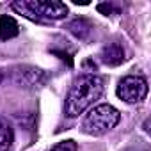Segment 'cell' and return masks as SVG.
Instances as JSON below:
<instances>
[{
    "instance_id": "3",
    "label": "cell",
    "mask_w": 151,
    "mask_h": 151,
    "mask_svg": "<svg viewBox=\"0 0 151 151\" xmlns=\"http://www.w3.org/2000/svg\"><path fill=\"white\" fill-rule=\"evenodd\" d=\"M121 121V114L116 107L109 105V103H101L96 105L94 109H91L86 117L82 119V132L93 137H101L105 133H109L112 128L117 126V123Z\"/></svg>"
},
{
    "instance_id": "1",
    "label": "cell",
    "mask_w": 151,
    "mask_h": 151,
    "mask_svg": "<svg viewBox=\"0 0 151 151\" xmlns=\"http://www.w3.org/2000/svg\"><path fill=\"white\" fill-rule=\"evenodd\" d=\"M103 80L98 75H82L73 82L68 96H66V103H64V114L69 119L78 117L80 114H84L87 109H91L103 94Z\"/></svg>"
},
{
    "instance_id": "4",
    "label": "cell",
    "mask_w": 151,
    "mask_h": 151,
    "mask_svg": "<svg viewBox=\"0 0 151 151\" xmlns=\"http://www.w3.org/2000/svg\"><path fill=\"white\" fill-rule=\"evenodd\" d=\"M9 78L20 89H37L45 84L46 75L41 68L30 64H18L9 69Z\"/></svg>"
},
{
    "instance_id": "12",
    "label": "cell",
    "mask_w": 151,
    "mask_h": 151,
    "mask_svg": "<svg viewBox=\"0 0 151 151\" xmlns=\"http://www.w3.org/2000/svg\"><path fill=\"white\" fill-rule=\"evenodd\" d=\"M2 80H4V75H2V71H0V84H2Z\"/></svg>"
},
{
    "instance_id": "11",
    "label": "cell",
    "mask_w": 151,
    "mask_h": 151,
    "mask_svg": "<svg viewBox=\"0 0 151 151\" xmlns=\"http://www.w3.org/2000/svg\"><path fill=\"white\" fill-rule=\"evenodd\" d=\"M126 151H147V149H126Z\"/></svg>"
},
{
    "instance_id": "6",
    "label": "cell",
    "mask_w": 151,
    "mask_h": 151,
    "mask_svg": "<svg viewBox=\"0 0 151 151\" xmlns=\"http://www.w3.org/2000/svg\"><path fill=\"white\" fill-rule=\"evenodd\" d=\"M100 59L107 66H119L124 60V50L119 43H109L101 48Z\"/></svg>"
},
{
    "instance_id": "2",
    "label": "cell",
    "mask_w": 151,
    "mask_h": 151,
    "mask_svg": "<svg viewBox=\"0 0 151 151\" xmlns=\"http://www.w3.org/2000/svg\"><path fill=\"white\" fill-rule=\"evenodd\" d=\"M11 7L34 22H53L68 16V6L55 0H22L11 4Z\"/></svg>"
},
{
    "instance_id": "5",
    "label": "cell",
    "mask_w": 151,
    "mask_h": 151,
    "mask_svg": "<svg viewBox=\"0 0 151 151\" xmlns=\"http://www.w3.org/2000/svg\"><path fill=\"white\" fill-rule=\"evenodd\" d=\"M117 98L123 100L124 103H130V105H135V103H140L146 94H147V82L144 77H139V75H128L124 77L117 89Z\"/></svg>"
},
{
    "instance_id": "10",
    "label": "cell",
    "mask_w": 151,
    "mask_h": 151,
    "mask_svg": "<svg viewBox=\"0 0 151 151\" xmlns=\"http://www.w3.org/2000/svg\"><path fill=\"white\" fill-rule=\"evenodd\" d=\"M48 151H77V142L75 140H62V142H57Z\"/></svg>"
},
{
    "instance_id": "9",
    "label": "cell",
    "mask_w": 151,
    "mask_h": 151,
    "mask_svg": "<svg viewBox=\"0 0 151 151\" xmlns=\"http://www.w3.org/2000/svg\"><path fill=\"white\" fill-rule=\"evenodd\" d=\"M66 29H68L75 37H78L80 41H86V39L89 37L91 30H93V25H91L87 20H84V18H77V20L69 22V23L66 25Z\"/></svg>"
},
{
    "instance_id": "8",
    "label": "cell",
    "mask_w": 151,
    "mask_h": 151,
    "mask_svg": "<svg viewBox=\"0 0 151 151\" xmlns=\"http://www.w3.org/2000/svg\"><path fill=\"white\" fill-rule=\"evenodd\" d=\"M13 144H14V130L4 116H0V151L11 149Z\"/></svg>"
},
{
    "instance_id": "7",
    "label": "cell",
    "mask_w": 151,
    "mask_h": 151,
    "mask_svg": "<svg viewBox=\"0 0 151 151\" xmlns=\"http://www.w3.org/2000/svg\"><path fill=\"white\" fill-rule=\"evenodd\" d=\"M18 34H20V25L16 23L13 16H7V14L0 16V39L7 41V39L16 37Z\"/></svg>"
}]
</instances>
